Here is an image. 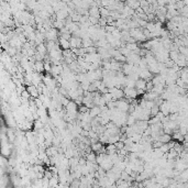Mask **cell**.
<instances>
[{
    "label": "cell",
    "mask_w": 188,
    "mask_h": 188,
    "mask_svg": "<svg viewBox=\"0 0 188 188\" xmlns=\"http://www.w3.org/2000/svg\"><path fill=\"white\" fill-rule=\"evenodd\" d=\"M129 108H130V105H129V102H128L127 100H124V99L117 100V108H115V109H118L119 111L127 112L128 110H129Z\"/></svg>",
    "instance_id": "6da1fadb"
},
{
    "label": "cell",
    "mask_w": 188,
    "mask_h": 188,
    "mask_svg": "<svg viewBox=\"0 0 188 188\" xmlns=\"http://www.w3.org/2000/svg\"><path fill=\"white\" fill-rule=\"evenodd\" d=\"M123 91H124V96L127 97V98H130V99H135L139 95L138 90L135 88H129V87H126V88L123 89Z\"/></svg>",
    "instance_id": "7a4b0ae2"
},
{
    "label": "cell",
    "mask_w": 188,
    "mask_h": 188,
    "mask_svg": "<svg viewBox=\"0 0 188 188\" xmlns=\"http://www.w3.org/2000/svg\"><path fill=\"white\" fill-rule=\"evenodd\" d=\"M27 90L29 91V94H30L32 97H34V99H36L38 97H40V92H38V89L36 86H34V85H31V86H28Z\"/></svg>",
    "instance_id": "3957f363"
},
{
    "label": "cell",
    "mask_w": 188,
    "mask_h": 188,
    "mask_svg": "<svg viewBox=\"0 0 188 188\" xmlns=\"http://www.w3.org/2000/svg\"><path fill=\"white\" fill-rule=\"evenodd\" d=\"M146 85H147V81H144V79H138L136 83H135V88L138 90H146Z\"/></svg>",
    "instance_id": "277c9868"
},
{
    "label": "cell",
    "mask_w": 188,
    "mask_h": 188,
    "mask_svg": "<svg viewBox=\"0 0 188 188\" xmlns=\"http://www.w3.org/2000/svg\"><path fill=\"white\" fill-rule=\"evenodd\" d=\"M101 112H102L101 111V108L98 107V106H96V107H94L92 109L89 110V115H90L91 118H97V117H100Z\"/></svg>",
    "instance_id": "5b68a950"
},
{
    "label": "cell",
    "mask_w": 188,
    "mask_h": 188,
    "mask_svg": "<svg viewBox=\"0 0 188 188\" xmlns=\"http://www.w3.org/2000/svg\"><path fill=\"white\" fill-rule=\"evenodd\" d=\"M60 46H61L64 51L69 50V49H70V42H69L68 40H65V38H63L61 36V38H60Z\"/></svg>",
    "instance_id": "8992f818"
},
{
    "label": "cell",
    "mask_w": 188,
    "mask_h": 188,
    "mask_svg": "<svg viewBox=\"0 0 188 188\" xmlns=\"http://www.w3.org/2000/svg\"><path fill=\"white\" fill-rule=\"evenodd\" d=\"M56 36H57V31H56V29H52V30H50L46 33V38H47L49 41H55Z\"/></svg>",
    "instance_id": "52a82bcc"
},
{
    "label": "cell",
    "mask_w": 188,
    "mask_h": 188,
    "mask_svg": "<svg viewBox=\"0 0 188 188\" xmlns=\"http://www.w3.org/2000/svg\"><path fill=\"white\" fill-rule=\"evenodd\" d=\"M158 141H160V142H162L163 144H167V143H169L171 141H172V135L164 133V134L160 135V138H158Z\"/></svg>",
    "instance_id": "ba28073f"
},
{
    "label": "cell",
    "mask_w": 188,
    "mask_h": 188,
    "mask_svg": "<svg viewBox=\"0 0 188 188\" xmlns=\"http://www.w3.org/2000/svg\"><path fill=\"white\" fill-rule=\"evenodd\" d=\"M179 55H181L179 51H171V52H169V58H171L175 64H176V62L179 60Z\"/></svg>",
    "instance_id": "9c48e42d"
},
{
    "label": "cell",
    "mask_w": 188,
    "mask_h": 188,
    "mask_svg": "<svg viewBox=\"0 0 188 188\" xmlns=\"http://www.w3.org/2000/svg\"><path fill=\"white\" fill-rule=\"evenodd\" d=\"M34 68L35 70H38V73H41V72H43V70H45L44 69V63L43 62H35V64H34Z\"/></svg>",
    "instance_id": "30bf717a"
},
{
    "label": "cell",
    "mask_w": 188,
    "mask_h": 188,
    "mask_svg": "<svg viewBox=\"0 0 188 188\" xmlns=\"http://www.w3.org/2000/svg\"><path fill=\"white\" fill-rule=\"evenodd\" d=\"M36 50H38V53L41 54V55H43V56H45V53H46V46L44 45V44H38V47H36Z\"/></svg>",
    "instance_id": "8fae6325"
},
{
    "label": "cell",
    "mask_w": 188,
    "mask_h": 188,
    "mask_svg": "<svg viewBox=\"0 0 188 188\" xmlns=\"http://www.w3.org/2000/svg\"><path fill=\"white\" fill-rule=\"evenodd\" d=\"M8 140H9V142L11 143L15 140V135L13 134L12 130H9V129H8Z\"/></svg>",
    "instance_id": "7c38bea8"
},
{
    "label": "cell",
    "mask_w": 188,
    "mask_h": 188,
    "mask_svg": "<svg viewBox=\"0 0 188 188\" xmlns=\"http://www.w3.org/2000/svg\"><path fill=\"white\" fill-rule=\"evenodd\" d=\"M186 96H187V97H188V91H187V94H186Z\"/></svg>",
    "instance_id": "4fadbf2b"
}]
</instances>
